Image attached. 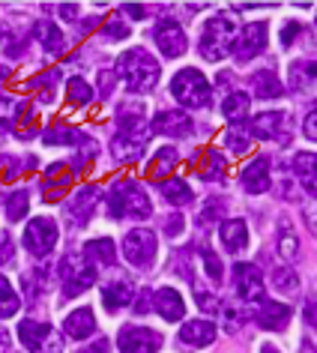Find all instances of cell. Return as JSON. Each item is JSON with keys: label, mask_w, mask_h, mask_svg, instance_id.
<instances>
[{"label": "cell", "mask_w": 317, "mask_h": 353, "mask_svg": "<svg viewBox=\"0 0 317 353\" xmlns=\"http://www.w3.org/2000/svg\"><path fill=\"white\" fill-rule=\"evenodd\" d=\"M57 12L63 15V19H75V15H78V6H75V3H69V6H60Z\"/></svg>", "instance_id": "55"}, {"label": "cell", "mask_w": 317, "mask_h": 353, "mask_svg": "<svg viewBox=\"0 0 317 353\" xmlns=\"http://www.w3.org/2000/svg\"><path fill=\"white\" fill-rule=\"evenodd\" d=\"M294 174L303 183V189L308 195H314V156L311 153H296L294 156Z\"/></svg>", "instance_id": "29"}, {"label": "cell", "mask_w": 317, "mask_h": 353, "mask_svg": "<svg viewBox=\"0 0 317 353\" xmlns=\"http://www.w3.org/2000/svg\"><path fill=\"white\" fill-rule=\"evenodd\" d=\"M156 252H158V240L153 231H129L126 236H123V254H126V261L132 263V267L138 270H147L150 263L156 261Z\"/></svg>", "instance_id": "7"}, {"label": "cell", "mask_w": 317, "mask_h": 353, "mask_svg": "<svg viewBox=\"0 0 317 353\" xmlns=\"http://www.w3.org/2000/svg\"><path fill=\"white\" fill-rule=\"evenodd\" d=\"M180 162V156H177V150L174 147H162L158 153L153 156V162H150L147 168V174L153 176V180H162V176H168L174 171V165Z\"/></svg>", "instance_id": "26"}, {"label": "cell", "mask_w": 317, "mask_h": 353, "mask_svg": "<svg viewBox=\"0 0 317 353\" xmlns=\"http://www.w3.org/2000/svg\"><path fill=\"white\" fill-rule=\"evenodd\" d=\"M314 81V66L308 63V66H299L294 63V69H290V84H294V90H308Z\"/></svg>", "instance_id": "42"}, {"label": "cell", "mask_w": 317, "mask_h": 353, "mask_svg": "<svg viewBox=\"0 0 317 353\" xmlns=\"http://www.w3.org/2000/svg\"><path fill=\"white\" fill-rule=\"evenodd\" d=\"M314 123H317V114L311 111V114H308V117H305V138H308V141H314V138H317V132H314Z\"/></svg>", "instance_id": "51"}, {"label": "cell", "mask_w": 317, "mask_h": 353, "mask_svg": "<svg viewBox=\"0 0 317 353\" xmlns=\"http://www.w3.org/2000/svg\"><path fill=\"white\" fill-rule=\"evenodd\" d=\"M234 285L240 290V296L245 303H258L263 299V281H260V272L258 267H252V263H236L234 267Z\"/></svg>", "instance_id": "13"}, {"label": "cell", "mask_w": 317, "mask_h": 353, "mask_svg": "<svg viewBox=\"0 0 317 353\" xmlns=\"http://www.w3.org/2000/svg\"><path fill=\"white\" fill-rule=\"evenodd\" d=\"M153 207H150V198L144 195V189L138 183H120L117 189H111L108 195V216L111 219H150Z\"/></svg>", "instance_id": "4"}, {"label": "cell", "mask_w": 317, "mask_h": 353, "mask_svg": "<svg viewBox=\"0 0 317 353\" xmlns=\"http://www.w3.org/2000/svg\"><path fill=\"white\" fill-rule=\"evenodd\" d=\"M120 353H156L162 347V335L147 326H123L117 339Z\"/></svg>", "instance_id": "10"}, {"label": "cell", "mask_w": 317, "mask_h": 353, "mask_svg": "<svg viewBox=\"0 0 317 353\" xmlns=\"http://www.w3.org/2000/svg\"><path fill=\"white\" fill-rule=\"evenodd\" d=\"M240 180H243V189L252 192V195L267 192L269 189V162H267V159H254V162H249L243 168Z\"/></svg>", "instance_id": "17"}, {"label": "cell", "mask_w": 317, "mask_h": 353, "mask_svg": "<svg viewBox=\"0 0 317 353\" xmlns=\"http://www.w3.org/2000/svg\"><path fill=\"white\" fill-rule=\"evenodd\" d=\"M63 332L69 335V339L81 341V339H90V335L96 332V317L90 308H75L72 314L63 321Z\"/></svg>", "instance_id": "19"}, {"label": "cell", "mask_w": 317, "mask_h": 353, "mask_svg": "<svg viewBox=\"0 0 317 353\" xmlns=\"http://www.w3.org/2000/svg\"><path fill=\"white\" fill-rule=\"evenodd\" d=\"M150 129L158 132V135H171V138H186L192 135V117L183 111H162L158 117L150 123Z\"/></svg>", "instance_id": "15"}, {"label": "cell", "mask_w": 317, "mask_h": 353, "mask_svg": "<svg viewBox=\"0 0 317 353\" xmlns=\"http://www.w3.org/2000/svg\"><path fill=\"white\" fill-rule=\"evenodd\" d=\"M15 114H19V105L6 96H0V132L15 129Z\"/></svg>", "instance_id": "43"}, {"label": "cell", "mask_w": 317, "mask_h": 353, "mask_svg": "<svg viewBox=\"0 0 317 353\" xmlns=\"http://www.w3.org/2000/svg\"><path fill=\"white\" fill-rule=\"evenodd\" d=\"M28 207H30V195L24 189H19L10 198V204H6V219H10V222H21V219L28 216Z\"/></svg>", "instance_id": "37"}, {"label": "cell", "mask_w": 317, "mask_h": 353, "mask_svg": "<svg viewBox=\"0 0 317 353\" xmlns=\"http://www.w3.org/2000/svg\"><path fill=\"white\" fill-rule=\"evenodd\" d=\"M84 135L81 132H75V129H69V126H51L48 132H45V144H51V147H57V144H78Z\"/></svg>", "instance_id": "36"}, {"label": "cell", "mask_w": 317, "mask_h": 353, "mask_svg": "<svg viewBox=\"0 0 317 353\" xmlns=\"http://www.w3.org/2000/svg\"><path fill=\"white\" fill-rule=\"evenodd\" d=\"M6 75H10V69H0V81H3V78H6Z\"/></svg>", "instance_id": "59"}, {"label": "cell", "mask_w": 317, "mask_h": 353, "mask_svg": "<svg viewBox=\"0 0 317 353\" xmlns=\"http://www.w3.org/2000/svg\"><path fill=\"white\" fill-rule=\"evenodd\" d=\"M15 261V245H12V236L6 231H0V263H12Z\"/></svg>", "instance_id": "44"}, {"label": "cell", "mask_w": 317, "mask_h": 353, "mask_svg": "<svg viewBox=\"0 0 317 353\" xmlns=\"http://www.w3.org/2000/svg\"><path fill=\"white\" fill-rule=\"evenodd\" d=\"M105 37L108 39H123V37H129V28L123 21H108L105 24Z\"/></svg>", "instance_id": "46"}, {"label": "cell", "mask_w": 317, "mask_h": 353, "mask_svg": "<svg viewBox=\"0 0 317 353\" xmlns=\"http://www.w3.org/2000/svg\"><path fill=\"white\" fill-rule=\"evenodd\" d=\"M201 261H204V267H207V272H209V279H222V263H218V258L209 249H204L201 252Z\"/></svg>", "instance_id": "45"}, {"label": "cell", "mask_w": 317, "mask_h": 353, "mask_svg": "<svg viewBox=\"0 0 317 353\" xmlns=\"http://www.w3.org/2000/svg\"><path fill=\"white\" fill-rule=\"evenodd\" d=\"M90 99H93L90 84H87L84 78H72V81H69V102L72 105H90Z\"/></svg>", "instance_id": "41"}, {"label": "cell", "mask_w": 317, "mask_h": 353, "mask_svg": "<svg viewBox=\"0 0 317 353\" xmlns=\"http://www.w3.org/2000/svg\"><path fill=\"white\" fill-rule=\"evenodd\" d=\"M227 213V201L225 198H209L204 210H201V216H198V222L201 225H209V222H216V219H222Z\"/></svg>", "instance_id": "40"}, {"label": "cell", "mask_w": 317, "mask_h": 353, "mask_svg": "<svg viewBox=\"0 0 317 353\" xmlns=\"http://www.w3.org/2000/svg\"><path fill=\"white\" fill-rule=\"evenodd\" d=\"M69 183H72V174H69L63 165H51L48 168V180H45V189H51V192H45V198L57 201L69 189Z\"/></svg>", "instance_id": "27"}, {"label": "cell", "mask_w": 317, "mask_h": 353, "mask_svg": "<svg viewBox=\"0 0 317 353\" xmlns=\"http://www.w3.org/2000/svg\"><path fill=\"white\" fill-rule=\"evenodd\" d=\"M132 288L126 281H111V285H102V303L108 305V312H120L132 303Z\"/></svg>", "instance_id": "24"}, {"label": "cell", "mask_w": 317, "mask_h": 353, "mask_svg": "<svg viewBox=\"0 0 317 353\" xmlns=\"http://www.w3.org/2000/svg\"><path fill=\"white\" fill-rule=\"evenodd\" d=\"M252 87H254V96H260V99H278V96H285V87H281L278 75L272 72V69H260V72L252 75Z\"/></svg>", "instance_id": "22"}, {"label": "cell", "mask_w": 317, "mask_h": 353, "mask_svg": "<svg viewBox=\"0 0 317 353\" xmlns=\"http://www.w3.org/2000/svg\"><path fill=\"white\" fill-rule=\"evenodd\" d=\"M162 195H165V201H168V204L183 207V204H189V201H192V189H189L183 180H168V183L162 186Z\"/></svg>", "instance_id": "34"}, {"label": "cell", "mask_w": 317, "mask_h": 353, "mask_svg": "<svg viewBox=\"0 0 317 353\" xmlns=\"http://www.w3.org/2000/svg\"><path fill=\"white\" fill-rule=\"evenodd\" d=\"M147 138H150V129L144 126V120L129 117V114L120 111V132L111 141L114 159H117V162H135V159H141V153H144Z\"/></svg>", "instance_id": "3"}, {"label": "cell", "mask_w": 317, "mask_h": 353, "mask_svg": "<svg viewBox=\"0 0 317 353\" xmlns=\"http://www.w3.org/2000/svg\"><path fill=\"white\" fill-rule=\"evenodd\" d=\"M272 285H276L278 294H296V285H299V276L294 270H276L272 272Z\"/></svg>", "instance_id": "39"}, {"label": "cell", "mask_w": 317, "mask_h": 353, "mask_svg": "<svg viewBox=\"0 0 317 353\" xmlns=\"http://www.w3.org/2000/svg\"><path fill=\"white\" fill-rule=\"evenodd\" d=\"M278 254L285 261H294L299 254V240L294 234V228H290V222H281V236H278Z\"/></svg>", "instance_id": "35"}, {"label": "cell", "mask_w": 317, "mask_h": 353, "mask_svg": "<svg viewBox=\"0 0 317 353\" xmlns=\"http://www.w3.org/2000/svg\"><path fill=\"white\" fill-rule=\"evenodd\" d=\"M299 30H303V28H299V21H294L290 28H285V33H281V46H290V39H294Z\"/></svg>", "instance_id": "50"}, {"label": "cell", "mask_w": 317, "mask_h": 353, "mask_svg": "<svg viewBox=\"0 0 317 353\" xmlns=\"http://www.w3.org/2000/svg\"><path fill=\"white\" fill-rule=\"evenodd\" d=\"M263 46H267V24L263 21H252L245 24V28L240 30V37H236L234 42V54L240 63H249L252 57H258Z\"/></svg>", "instance_id": "11"}, {"label": "cell", "mask_w": 317, "mask_h": 353, "mask_svg": "<svg viewBox=\"0 0 317 353\" xmlns=\"http://www.w3.org/2000/svg\"><path fill=\"white\" fill-rule=\"evenodd\" d=\"M60 281H63L66 296H78L96 281V270L81 258H66L63 267H60Z\"/></svg>", "instance_id": "8"}, {"label": "cell", "mask_w": 317, "mask_h": 353, "mask_svg": "<svg viewBox=\"0 0 317 353\" xmlns=\"http://www.w3.org/2000/svg\"><path fill=\"white\" fill-rule=\"evenodd\" d=\"M33 37L39 39V46L48 51V54H60L66 46V39H63V33H60L57 24H51V21H39L37 28H33Z\"/></svg>", "instance_id": "23"}, {"label": "cell", "mask_w": 317, "mask_h": 353, "mask_svg": "<svg viewBox=\"0 0 317 353\" xmlns=\"http://www.w3.org/2000/svg\"><path fill=\"white\" fill-rule=\"evenodd\" d=\"M311 308H314V303L305 305V321H308V323H314V312H311Z\"/></svg>", "instance_id": "57"}, {"label": "cell", "mask_w": 317, "mask_h": 353, "mask_svg": "<svg viewBox=\"0 0 317 353\" xmlns=\"http://www.w3.org/2000/svg\"><path fill=\"white\" fill-rule=\"evenodd\" d=\"M123 12H126L129 15V19H144V6H132V3H126V6H123Z\"/></svg>", "instance_id": "52"}, {"label": "cell", "mask_w": 317, "mask_h": 353, "mask_svg": "<svg viewBox=\"0 0 317 353\" xmlns=\"http://www.w3.org/2000/svg\"><path fill=\"white\" fill-rule=\"evenodd\" d=\"M254 321H258V326H263V330H285V326L290 323V308L281 305V303H267V299H258L254 303Z\"/></svg>", "instance_id": "16"}, {"label": "cell", "mask_w": 317, "mask_h": 353, "mask_svg": "<svg viewBox=\"0 0 317 353\" xmlns=\"http://www.w3.org/2000/svg\"><path fill=\"white\" fill-rule=\"evenodd\" d=\"M19 114H21V117H15V132H19L21 138H30L33 129H37V117H33V102H21V105H19Z\"/></svg>", "instance_id": "38"}, {"label": "cell", "mask_w": 317, "mask_h": 353, "mask_svg": "<svg viewBox=\"0 0 317 353\" xmlns=\"http://www.w3.org/2000/svg\"><path fill=\"white\" fill-rule=\"evenodd\" d=\"M260 353H278V350L272 347V344H263V347H260Z\"/></svg>", "instance_id": "58"}, {"label": "cell", "mask_w": 317, "mask_h": 353, "mask_svg": "<svg viewBox=\"0 0 317 353\" xmlns=\"http://www.w3.org/2000/svg\"><path fill=\"white\" fill-rule=\"evenodd\" d=\"M249 105H252L249 93H227L222 102V114L231 123H243V117L249 114Z\"/></svg>", "instance_id": "28"}, {"label": "cell", "mask_w": 317, "mask_h": 353, "mask_svg": "<svg viewBox=\"0 0 317 353\" xmlns=\"http://www.w3.org/2000/svg\"><path fill=\"white\" fill-rule=\"evenodd\" d=\"M225 171H227L225 156L218 150H204V165L198 168L201 180H218V176H225Z\"/></svg>", "instance_id": "30"}, {"label": "cell", "mask_w": 317, "mask_h": 353, "mask_svg": "<svg viewBox=\"0 0 317 353\" xmlns=\"http://www.w3.org/2000/svg\"><path fill=\"white\" fill-rule=\"evenodd\" d=\"M171 93L186 108H207L209 105V81L198 69H180L171 81Z\"/></svg>", "instance_id": "5"}, {"label": "cell", "mask_w": 317, "mask_h": 353, "mask_svg": "<svg viewBox=\"0 0 317 353\" xmlns=\"http://www.w3.org/2000/svg\"><path fill=\"white\" fill-rule=\"evenodd\" d=\"M19 339L30 353H63V341L60 335L51 330L48 323L39 321H21L19 326Z\"/></svg>", "instance_id": "6"}, {"label": "cell", "mask_w": 317, "mask_h": 353, "mask_svg": "<svg viewBox=\"0 0 317 353\" xmlns=\"http://www.w3.org/2000/svg\"><path fill=\"white\" fill-rule=\"evenodd\" d=\"M117 75L126 81L132 93H147V90H153L158 81V63L150 51L129 48V51H123L117 60Z\"/></svg>", "instance_id": "1"}, {"label": "cell", "mask_w": 317, "mask_h": 353, "mask_svg": "<svg viewBox=\"0 0 317 353\" xmlns=\"http://www.w3.org/2000/svg\"><path fill=\"white\" fill-rule=\"evenodd\" d=\"M19 308H21L19 294L12 290L10 279L0 276V317H12V314H19Z\"/></svg>", "instance_id": "33"}, {"label": "cell", "mask_w": 317, "mask_h": 353, "mask_svg": "<svg viewBox=\"0 0 317 353\" xmlns=\"http://www.w3.org/2000/svg\"><path fill=\"white\" fill-rule=\"evenodd\" d=\"M114 84H117V72H99V90H102V96H108L114 90Z\"/></svg>", "instance_id": "47"}, {"label": "cell", "mask_w": 317, "mask_h": 353, "mask_svg": "<svg viewBox=\"0 0 317 353\" xmlns=\"http://www.w3.org/2000/svg\"><path fill=\"white\" fill-rule=\"evenodd\" d=\"M225 144L231 147L234 153H240V156L249 153V150H252V135H249V129H245L243 123H234V126L225 132Z\"/></svg>", "instance_id": "32"}, {"label": "cell", "mask_w": 317, "mask_h": 353, "mask_svg": "<svg viewBox=\"0 0 317 353\" xmlns=\"http://www.w3.org/2000/svg\"><path fill=\"white\" fill-rule=\"evenodd\" d=\"M153 39H156V46H158V51H162L165 57L186 54V33H183V28L177 21H171V19L158 21L156 30H153Z\"/></svg>", "instance_id": "12"}, {"label": "cell", "mask_w": 317, "mask_h": 353, "mask_svg": "<svg viewBox=\"0 0 317 353\" xmlns=\"http://www.w3.org/2000/svg\"><path fill=\"white\" fill-rule=\"evenodd\" d=\"M285 123H287L285 111H263L258 117H252V123L245 129H249V135L258 138V141H272L285 132Z\"/></svg>", "instance_id": "14"}, {"label": "cell", "mask_w": 317, "mask_h": 353, "mask_svg": "<svg viewBox=\"0 0 317 353\" xmlns=\"http://www.w3.org/2000/svg\"><path fill=\"white\" fill-rule=\"evenodd\" d=\"M198 305L204 308V312H216V308H218V303H216V299L209 296V294H201V290H198Z\"/></svg>", "instance_id": "49"}, {"label": "cell", "mask_w": 317, "mask_h": 353, "mask_svg": "<svg viewBox=\"0 0 317 353\" xmlns=\"http://www.w3.org/2000/svg\"><path fill=\"white\" fill-rule=\"evenodd\" d=\"M177 231H183V216H180V213L168 222V234H177Z\"/></svg>", "instance_id": "54"}, {"label": "cell", "mask_w": 317, "mask_h": 353, "mask_svg": "<svg viewBox=\"0 0 317 353\" xmlns=\"http://www.w3.org/2000/svg\"><path fill=\"white\" fill-rule=\"evenodd\" d=\"M180 339L192 344V347H207V344L216 341V326L209 321H189V323H183Z\"/></svg>", "instance_id": "21"}, {"label": "cell", "mask_w": 317, "mask_h": 353, "mask_svg": "<svg viewBox=\"0 0 317 353\" xmlns=\"http://www.w3.org/2000/svg\"><path fill=\"white\" fill-rule=\"evenodd\" d=\"M57 243V225L51 219H33L24 231V249H28L33 258H45V254L54 249Z\"/></svg>", "instance_id": "9"}, {"label": "cell", "mask_w": 317, "mask_h": 353, "mask_svg": "<svg viewBox=\"0 0 317 353\" xmlns=\"http://www.w3.org/2000/svg\"><path fill=\"white\" fill-rule=\"evenodd\" d=\"M78 353H111V344H108V339H96L90 347H81Z\"/></svg>", "instance_id": "48"}, {"label": "cell", "mask_w": 317, "mask_h": 353, "mask_svg": "<svg viewBox=\"0 0 317 353\" xmlns=\"http://www.w3.org/2000/svg\"><path fill=\"white\" fill-rule=\"evenodd\" d=\"M99 198H102V189H99V186H87V189L78 192L75 201H72V216H75V222H87V219H90V213H93V207L99 204Z\"/></svg>", "instance_id": "25"}, {"label": "cell", "mask_w": 317, "mask_h": 353, "mask_svg": "<svg viewBox=\"0 0 317 353\" xmlns=\"http://www.w3.org/2000/svg\"><path fill=\"white\" fill-rule=\"evenodd\" d=\"M218 236H222V245L231 254L243 252L245 245H249V228H245L243 219H227L222 225V231H218Z\"/></svg>", "instance_id": "20"}, {"label": "cell", "mask_w": 317, "mask_h": 353, "mask_svg": "<svg viewBox=\"0 0 317 353\" xmlns=\"http://www.w3.org/2000/svg\"><path fill=\"white\" fill-rule=\"evenodd\" d=\"M6 350H10V332L0 326V353H6Z\"/></svg>", "instance_id": "56"}, {"label": "cell", "mask_w": 317, "mask_h": 353, "mask_svg": "<svg viewBox=\"0 0 317 353\" xmlns=\"http://www.w3.org/2000/svg\"><path fill=\"white\" fill-rule=\"evenodd\" d=\"M234 42H236V24L234 19L227 15H213L204 30H201V57L204 60H222L234 51Z\"/></svg>", "instance_id": "2"}, {"label": "cell", "mask_w": 317, "mask_h": 353, "mask_svg": "<svg viewBox=\"0 0 317 353\" xmlns=\"http://www.w3.org/2000/svg\"><path fill=\"white\" fill-rule=\"evenodd\" d=\"M153 305H156V312L162 314L165 321H171V323L183 321V314H186V303H183L180 290H174V288H162V290H158V294L153 296Z\"/></svg>", "instance_id": "18"}, {"label": "cell", "mask_w": 317, "mask_h": 353, "mask_svg": "<svg viewBox=\"0 0 317 353\" xmlns=\"http://www.w3.org/2000/svg\"><path fill=\"white\" fill-rule=\"evenodd\" d=\"M84 254L90 261H96V263L111 267V263H114V243H111V236H99V240L84 243Z\"/></svg>", "instance_id": "31"}, {"label": "cell", "mask_w": 317, "mask_h": 353, "mask_svg": "<svg viewBox=\"0 0 317 353\" xmlns=\"http://www.w3.org/2000/svg\"><path fill=\"white\" fill-rule=\"evenodd\" d=\"M150 296H153V294H144V296L138 299V305H135L138 314H147V312H150Z\"/></svg>", "instance_id": "53"}]
</instances>
